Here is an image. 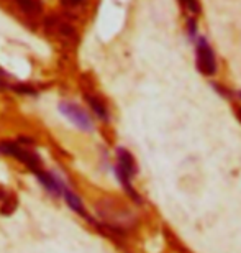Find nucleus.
<instances>
[{
	"mask_svg": "<svg viewBox=\"0 0 241 253\" xmlns=\"http://www.w3.org/2000/svg\"><path fill=\"white\" fill-rule=\"evenodd\" d=\"M59 3L66 8H76V7H79V5L85 3V0H59Z\"/></svg>",
	"mask_w": 241,
	"mask_h": 253,
	"instance_id": "obj_12",
	"label": "nucleus"
},
{
	"mask_svg": "<svg viewBox=\"0 0 241 253\" xmlns=\"http://www.w3.org/2000/svg\"><path fill=\"white\" fill-rule=\"evenodd\" d=\"M237 115H238V119H240V122H241V107L237 109Z\"/></svg>",
	"mask_w": 241,
	"mask_h": 253,
	"instance_id": "obj_14",
	"label": "nucleus"
},
{
	"mask_svg": "<svg viewBox=\"0 0 241 253\" xmlns=\"http://www.w3.org/2000/svg\"><path fill=\"white\" fill-rule=\"evenodd\" d=\"M44 28H46V32L54 35V37L59 38L64 43L77 42L76 28H74L68 20L59 17V15H48V17L44 18Z\"/></svg>",
	"mask_w": 241,
	"mask_h": 253,
	"instance_id": "obj_4",
	"label": "nucleus"
},
{
	"mask_svg": "<svg viewBox=\"0 0 241 253\" xmlns=\"http://www.w3.org/2000/svg\"><path fill=\"white\" fill-rule=\"evenodd\" d=\"M197 66L200 73L205 76H212L217 71V61H215V54L212 48L208 46L205 40H200L197 46Z\"/></svg>",
	"mask_w": 241,
	"mask_h": 253,
	"instance_id": "obj_6",
	"label": "nucleus"
},
{
	"mask_svg": "<svg viewBox=\"0 0 241 253\" xmlns=\"http://www.w3.org/2000/svg\"><path fill=\"white\" fill-rule=\"evenodd\" d=\"M63 199L66 201L68 207L74 212V214L84 217V219H87V220L90 219L89 214H87V209H85L84 202H82V199H80V196L71 188V186H69V183L64 186V189H63Z\"/></svg>",
	"mask_w": 241,
	"mask_h": 253,
	"instance_id": "obj_7",
	"label": "nucleus"
},
{
	"mask_svg": "<svg viewBox=\"0 0 241 253\" xmlns=\"http://www.w3.org/2000/svg\"><path fill=\"white\" fill-rule=\"evenodd\" d=\"M58 109H59V112L63 114V117L68 119L69 122L76 126V128H79L80 131H85V133L94 131V128H95L94 120L82 105H79L77 102H74V100L64 99L59 102Z\"/></svg>",
	"mask_w": 241,
	"mask_h": 253,
	"instance_id": "obj_3",
	"label": "nucleus"
},
{
	"mask_svg": "<svg viewBox=\"0 0 241 253\" xmlns=\"http://www.w3.org/2000/svg\"><path fill=\"white\" fill-rule=\"evenodd\" d=\"M94 211L102 222L97 225L99 229H102L105 234H115V235H123L125 230L132 229L137 224V217L135 212L125 204L122 199L113 196H105L95 201Z\"/></svg>",
	"mask_w": 241,
	"mask_h": 253,
	"instance_id": "obj_1",
	"label": "nucleus"
},
{
	"mask_svg": "<svg viewBox=\"0 0 241 253\" xmlns=\"http://www.w3.org/2000/svg\"><path fill=\"white\" fill-rule=\"evenodd\" d=\"M240 97H241V92H240Z\"/></svg>",
	"mask_w": 241,
	"mask_h": 253,
	"instance_id": "obj_15",
	"label": "nucleus"
},
{
	"mask_svg": "<svg viewBox=\"0 0 241 253\" xmlns=\"http://www.w3.org/2000/svg\"><path fill=\"white\" fill-rule=\"evenodd\" d=\"M15 207H17V197L13 194L5 196L2 199V206H0V214H5V215L12 214L15 211Z\"/></svg>",
	"mask_w": 241,
	"mask_h": 253,
	"instance_id": "obj_11",
	"label": "nucleus"
},
{
	"mask_svg": "<svg viewBox=\"0 0 241 253\" xmlns=\"http://www.w3.org/2000/svg\"><path fill=\"white\" fill-rule=\"evenodd\" d=\"M8 89H12L13 92L22 94V95H36L38 94V89L34 87L33 84H30V83H17V84L10 83Z\"/></svg>",
	"mask_w": 241,
	"mask_h": 253,
	"instance_id": "obj_10",
	"label": "nucleus"
},
{
	"mask_svg": "<svg viewBox=\"0 0 241 253\" xmlns=\"http://www.w3.org/2000/svg\"><path fill=\"white\" fill-rule=\"evenodd\" d=\"M34 178L38 179V183L46 189L53 197H63V189L68 184V181L59 176L56 171H49L46 168H41L34 173Z\"/></svg>",
	"mask_w": 241,
	"mask_h": 253,
	"instance_id": "obj_5",
	"label": "nucleus"
},
{
	"mask_svg": "<svg viewBox=\"0 0 241 253\" xmlns=\"http://www.w3.org/2000/svg\"><path fill=\"white\" fill-rule=\"evenodd\" d=\"M180 2H182L185 7H187L190 12L192 13H197L199 12V3H197V0H180Z\"/></svg>",
	"mask_w": 241,
	"mask_h": 253,
	"instance_id": "obj_13",
	"label": "nucleus"
},
{
	"mask_svg": "<svg viewBox=\"0 0 241 253\" xmlns=\"http://www.w3.org/2000/svg\"><path fill=\"white\" fill-rule=\"evenodd\" d=\"M84 99H85V102L89 104L90 110H92V112L97 115V119H100L102 122H108V120H110V114H108L107 104L103 102L100 95H97L95 92H89V90H85V92H84Z\"/></svg>",
	"mask_w": 241,
	"mask_h": 253,
	"instance_id": "obj_8",
	"label": "nucleus"
},
{
	"mask_svg": "<svg viewBox=\"0 0 241 253\" xmlns=\"http://www.w3.org/2000/svg\"><path fill=\"white\" fill-rule=\"evenodd\" d=\"M0 155L17 160L33 174L43 168V161L36 151L33 150V146L20 143L18 140H0Z\"/></svg>",
	"mask_w": 241,
	"mask_h": 253,
	"instance_id": "obj_2",
	"label": "nucleus"
},
{
	"mask_svg": "<svg viewBox=\"0 0 241 253\" xmlns=\"http://www.w3.org/2000/svg\"><path fill=\"white\" fill-rule=\"evenodd\" d=\"M15 7L28 18H38L43 15V0H13Z\"/></svg>",
	"mask_w": 241,
	"mask_h": 253,
	"instance_id": "obj_9",
	"label": "nucleus"
}]
</instances>
